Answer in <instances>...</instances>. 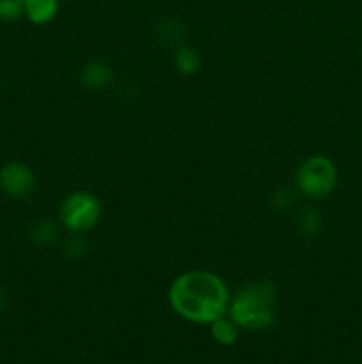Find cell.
Segmentation results:
<instances>
[{
  "label": "cell",
  "instance_id": "obj_5",
  "mask_svg": "<svg viewBox=\"0 0 362 364\" xmlns=\"http://www.w3.org/2000/svg\"><path fill=\"white\" fill-rule=\"evenodd\" d=\"M34 173L21 162H11L0 169V188L9 198H23L34 188Z\"/></svg>",
  "mask_w": 362,
  "mask_h": 364
},
{
  "label": "cell",
  "instance_id": "obj_6",
  "mask_svg": "<svg viewBox=\"0 0 362 364\" xmlns=\"http://www.w3.org/2000/svg\"><path fill=\"white\" fill-rule=\"evenodd\" d=\"M112 80V68L102 59H91L80 68V82L87 89H102Z\"/></svg>",
  "mask_w": 362,
  "mask_h": 364
},
{
  "label": "cell",
  "instance_id": "obj_7",
  "mask_svg": "<svg viewBox=\"0 0 362 364\" xmlns=\"http://www.w3.org/2000/svg\"><path fill=\"white\" fill-rule=\"evenodd\" d=\"M59 0H25V14L32 23L45 25L57 16Z\"/></svg>",
  "mask_w": 362,
  "mask_h": 364
},
{
  "label": "cell",
  "instance_id": "obj_15",
  "mask_svg": "<svg viewBox=\"0 0 362 364\" xmlns=\"http://www.w3.org/2000/svg\"><path fill=\"white\" fill-rule=\"evenodd\" d=\"M64 251L70 258H82V256L87 252V244L82 237H78V233H75L73 237H70L64 244Z\"/></svg>",
  "mask_w": 362,
  "mask_h": 364
},
{
  "label": "cell",
  "instance_id": "obj_8",
  "mask_svg": "<svg viewBox=\"0 0 362 364\" xmlns=\"http://www.w3.org/2000/svg\"><path fill=\"white\" fill-rule=\"evenodd\" d=\"M174 66H176L177 73L185 75V77H190L195 75L201 68V57L190 46H177L176 53H174Z\"/></svg>",
  "mask_w": 362,
  "mask_h": 364
},
{
  "label": "cell",
  "instance_id": "obj_13",
  "mask_svg": "<svg viewBox=\"0 0 362 364\" xmlns=\"http://www.w3.org/2000/svg\"><path fill=\"white\" fill-rule=\"evenodd\" d=\"M270 203H272V206L277 210V212H287V210L293 208L295 205V192L291 191L290 187L277 188V191L272 194Z\"/></svg>",
  "mask_w": 362,
  "mask_h": 364
},
{
  "label": "cell",
  "instance_id": "obj_10",
  "mask_svg": "<svg viewBox=\"0 0 362 364\" xmlns=\"http://www.w3.org/2000/svg\"><path fill=\"white\" fill-rule=\"evenodd\" d=\"M57 228L52 220H38L32 224L31 231H28V238L32 244L39 245V247H46L55 242Z\"/></svg>",
  "mask_w": 362,
  "mask_h": 364
},
{
  "label": "cell",
  "instance_id": "obj_3",
  "mask_svg": "<svg viewBox=\"0 0 362 364\" xmlns=\"http://www.w3.org/2000/svg\"><path fill=\"white\" fill-rule=\"evenodd\" d=\"M295 185L309 199H325L337 185V169L330 159L312 155L305 159L295 173Z\"/></svg>",
  "mask_w": 362,
  "mask_h": 364
},
{
  "label": "cell",
  "instance_id": "obj_12",
  "mask_svg": "<svg viewBox=\"0 0 362 364\" xmlns=\"http://www.w3.org/2000/svg\"><path fill=\"white\" fill-rule=\"evenodd\" d=\"M298 228L305 237H314L322 228V215L316 208H302L298 213Z\"/></svg>",
  "mask_w": 362,
  "mask_h": 364
},
{
  "label": "cell",
  "instance_id": "obj_4",
  "mask_svg": "<svg viewBox=\"0 0 362 364\" xmlns=\"http://www.w3.org/2000/svg\"><path fill=\"white\" fill-rule=\"evenodd\" d=\"M59 219L60 224L71 233L91 231L102 219V203L91 192H71L60 203Z\"/></svg>",
  "mask_w": 362,
  "mask_h": 364
},
{
  "label": "cell",
  "instance_id": "obj_1",
  "mask_svg": "<svg viewBox=\"0 0 362 364\" xmlns=\"http://www.w3.org/2000/svg\"><path fill=\"white\" fill-rule=\"evenodd\" d=\"M169 304L181 318L195 323H212L229 311V288L224 279L208 270H190L172 281Z\"/></svg>",
  "mask_w": 362,
  "mask_h": 364
},
{
  "label": "cell",
  "instance_id": "obj_2",
  "mask_svg": "<svg viewBox=\"0 0 362 364\" xmlns=\"http://www.w3.org/2000/svg\"><path fill=\"white\" fill-rule=\"evenodd\" d=\"M277 287L268 279L251 281L229 302L231 320L241 329L261 331L275 320Z\"/></svg>",
  "mask_w": 362,
  "mask_h": 364
},
{
  "label": "cell",
  "instance_id": "obj_11",
  "mask_svg": "<svg viewBox=\"0 0 362 364\" xmlns=\"http://www.w3.org/2000/svg\"><path fill=\"white\" fill-rule=\"evenodd\" d=\"M212 334L220 345H233L238 340V326L233 320L220 316L212 322Z\"/></svg>",
  "mask_w": 362,
  "mask_h": 364
},
{
  "label": "cell",
  "instance_id": "obj_14",
  "mask_svg": "<svg viewBox=\"0 0 362 364\" xmlns=\"http://www.w3.org/2000/svg\"><path fill=\"white\" fill-rule=\"evenodd\" d=\"M25 13V0H0V20L14 21Z\"/></svg>",
  "mask_w": 362,
  "mask_h": 364
},
{
  "label": "cell",
  "instance_id": "obj_9",
  "mask_svg": "<svg viewBox=\"0 0 362 364\" xmlns=\"http://www.w3.org/2000/svg\"><path fill=\"white\" fill-rule=\"evenodd\" d=\"M155 34L163 46H181L185 39V28L174 20H163L156 25Z\"/></svg>",
  "mask_w": 362,
  "mask_h": 364
},
{
  "label": "cell",
  "instance_id": "obj_16",
  "mask_svg": "<svg viewBox=\"0 0 362 364\" xmlns=\"http://www.w3.org/2000/svg\"><path fill=\"white\" fill-rule=\"evenodd\" d=\"M4 306H6V291H4L2 287H0V311L4 309Z\"/></svg>",
  "mask_w": 362,
  "mask_h": 364
}]
</instances>
